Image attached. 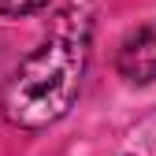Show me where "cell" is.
I'll use <instances>...</instances> for the list:
<instances>
[{"label":"cell","mask_w":156,"mask_h":156,"mask_svg":"<svg viewBox=\"0 0 156 156\" xmlns=\"http://www.w3.org/2000/svg\"><path fill=\"white\" fill-rule=\"evenodd\" d=\"M115 71L138 86L156 82V19L141 23L138 30H130L123 37L119 52H115Z\"/></svg>","instance_id":"obj_2"},{"label":"cell","mask_w":156,"mask_h":156,"mask_svg":"<svg viewBox=\"0 0 156 156\" xmlns=\"http://www.w3.org/2000/svg\"><path fill=\"white\" fill-rule=\"evenodd\" d=\"M48 0H0V15H34Z\"/></svg>","instance_id":"obj_3"},{"label":"cell","mask_w":156,"mask_h":156,"mask_svg":"<svg viewBox=\"0 0 156 156\" xmlns=\"http://www.w3.org/2000/svg\"><path fill=\"white\" fill-rule=\"evenodd\" d=\"M89 41H93V0H71L56 15L48 41L37 45L8 78L4 97H0L4 119L23 130L60 123L78 101L82 74L89 63Z\"/></svg>","instance_id":"obj_1"}]
</instances>
